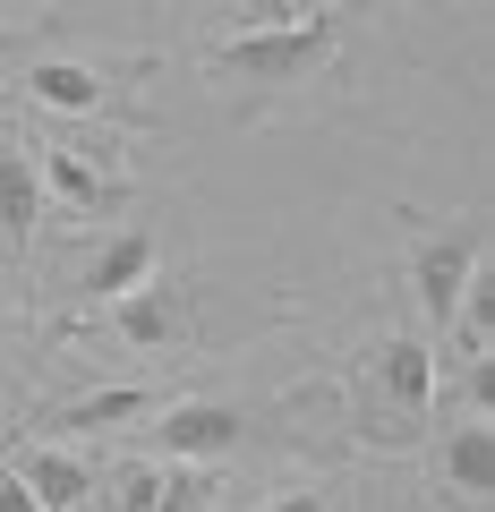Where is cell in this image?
<instances>
[{
  "label": "cell",
  "instance_id": "1",
  "mask_svg": "<svg viewBox=\"0 0 495 512\" xmlns=\"http://www.w3.org/2000/svg\"><path fill=\"white\" fill-rule=\"evenodd\" d=\"M333 60H342V9H299L291 26H265V35H222L205 69L239 86H308Z\"/></svg>",
  "mask_w": 495,
  "mask_h": 512
},
{
  "label": "cell",
  "instance_id": "2",
  "mask_svg": "<svg viewBox=\"0 0 495 512\" xmlns=\"http://www.w3.org/2000/svg\"><path fill=\"white\" fill-rule=\"evenodd\" d=\"M478 265H487V222H478V214H461V222H444V231L410 239V282H419L427 325H453V308H461V291H470Z\"/></svg>",
  "mask_w": 495,
  "mask_h": 512
},
{
  "label": "cell",
  "instance_id": "3",
  "mask_svg": "<svg viewBox=\"0 0 495 512\" xmlns=\"http://www.w3.org/2000/svg\"><path fill=\"white\" fill-rule=\"evenodd\" d=\"M154 265H163V231L154 222H120V231L103 239V248L77 265V308H111V299H129V291H146L154 282Z\"/></svg>",
  "mask_w": 495,
  "mask_h": 512
},
{
  "label": "cell",
  "instance_id": "4",
  "mask_svg": "<svg viewBox=\"0 0 495 512\" xmlns=\"http://www.w3.org/2000/svg\"><path fill=\"white\" fill-rule=\"evenodd\" d=\"M146 444L163 461H222V453L248 444V419H239L231 402H163L154 427H146Z\"/></svg>",
  "mask_w": 495,
  "mask_h": 512
},
{
  "label": "cell",
  "instance_id": "5",
  "mask_svg": "<svg viewBox=\"0 0 495 512\" xmlns=\"http://www.w3.org/2000/svg\"><path fill=\"white\" fill-rule=\"evenodd\" d=\"M376 384H385V402L402 410V419H427V410H436V342L393 333V342L376 350Z\"/></svg>",
  "mask_w": 495,
  "mask_h": 512
},
{
  "label": "cell",
  "instance_id": "6",
  "mask_svg": "<svg viewBox=\"0 0 495 512\" xmlns=\"http://www.w3.org/2000/svg\"><path fill=\"white\" fill-rule=\"evenodd\" d=\"M9 478H18V487L35 495L43 512H77V504H94V470L69 453V444H35L26 461H9Z\"/></svg>",
  "mask_w": 495,
  "mask_h": 512
},
{
  "label": "cell",
  "instance_id": "7",
  "mask_svg": "<svg viewBox=\"0 0 495 512\" xmlns=\"http://www.w3.org/2000/svg\"><path fill=\"white\" fill-rule=\"evenodd\" d=\"M35 222H43V180H35V146H26V137H9V146H0V248H9V256H26Z\"/></svg>",
  "mask_w": 495,
  "mask_h": 512
},
{
  "label": "cell",
  "instance_id": "8",
  "mask_svg": "<svg viewBox=\"0 0 495 512\" xmlns=\"http://www.w3.org/2000/svg\"><path fill=\"white\" fill-rule=\"evenodd\" d=\"M35 180H43V197L77 205V214H103V205H120V180H111V171H94L77 146H35Z\"/></svg>",
  "mask_w": 495,
  "mask_h": 512
},
{
  "label": "cell",
  "instance_id": "9",
  "mask_svg": "<svg viewBox=\"0 0 495 512\" xmlns=\"http://www.w3.org/2000/svg\"><path fill=\"white\" fill-rule=\"evenodd\" d=\"M444 487H453L461 504L495 495V419H461L453 436H444Z\"/></svg>",
  "mask_w": 495,
  "mask_h": 512
},
{
  "label": "cell",
  "instance_id": "10",
  "mask_svg": "<svg viewBox=\"0 0 495 512\" xmlns=\"http://www.w3.org/2000/svg\"><path fill=\"white\" fill-rule=\"evenodd\" d=\"M154 393L146 384H111V393H86V402H69L52 427H69V436H103V427H137V419H154Z\"/></svg>",
  "mask_w": 495,
  "mask_h": 512
},
{
  "label": "cell",
  "instance_id": "11",
  "mask_svg": "<svg viewBox=\"0 0 495 512\" xmlns=\"http://www.w3.org/2000/svg\"><path fill=\"white\" fill-rule=\"evenodd\" d=\"M26 94H35L43 111H77V120L103 111V77H94L86 60H35V69H26Z\"/></svg>",
  "mask_w": 495,
  "mask_h": 512
},
{
  "label": "cell",
  "instance_id": "12",
  "mask_svg": "<svg viewBox=\"0 0 495 512\" xmlns=\"http://www.w3.org/2000/svg\"><path fill=\"white\" fill-rule=\"evenodd\" d=\"M111 316H120V333L129 342H171L180 333V291H163V282H146V291H129V299H111Z\"/></svg>",
  "mask_w": 495,
  "mask_h": 512
},
{
  "label": "cell",
  "instance_id": "13",
  "mask_svg": "<svg viewBox=\"0 0 495 512\" xmlns=\"http://www.w3.org/2000/svg\"><path fill=\"white\" fill-rule=\"evenodd\" d=\"M111 512H171V478L163 470H129L120 495H111Z\"/></svg>",
  "mask_w": 495,
  "mask_h": 512
},
{
  "label": "cell",
  "instance_id": "14",
  "mask_svg": "<svg viewBox=\"0 0 495 512\" xmlns=\"http://www.w3.org/2000/svg\"><path fill=\"white\" fill-rule=\"evenodd\" d=\"M0 512H43V504H35V495H26V487H18L9 470H0Z\"/></svg>",
  "mask_w": 495,
  "mask_h": 512
},
{
  "label": "cell",
  "instance_id": "15",
  "mask_svg": "<svg viewBox=\"0 0 495 512\" xmlns=\"http://www.w3.org/2000/svg\"><path fill=\"white\" fill-rule=\"evenodd\" d=\"M274 512H325V495H316V487H291V495H282Z\"/></svg>",
  "mask_w": 495,
  "mask_h": 512
},
{
  "label": "cell",
  "instance_id": "16",
  "mask_svg": "<svg viewBox=\"0 0 495 512\" xmlns=\"http://www.w3.org/2000/svg\"><path fill=\"white\" fill-rule=\"evenodd\" d=\"M77 512H94V504H77Z\"/></svg>",
  "mask_w": 495,
  "mask_h": 512
}]
</instances>
